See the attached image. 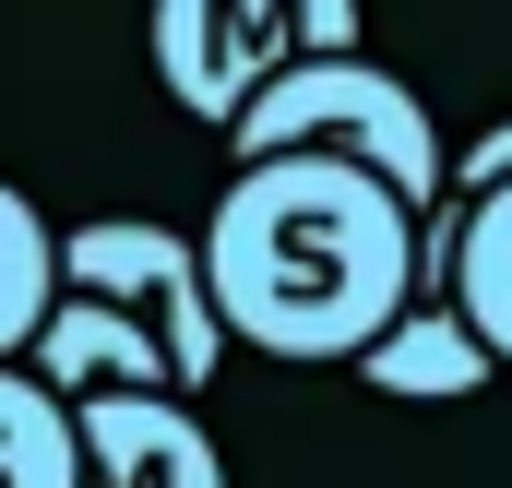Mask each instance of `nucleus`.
Instances as JSON below:
<instances>
[{"label": "nucleus", "mask_w": 512, "mask_h": 488, "mask_svg": "<svg viewBox=\"0 0 512 488\" xmlns=\"http://www.w3.org/2000/svg\"><path fill=\"white\" fill-rule=\"evenodd\" d=\"M227 143H239V167H262V155H346V167L393 179L417 215L453 203V155L429 131V96L405 72H382V60H358V48L346 60H298L286 84H262Z\"/></svg>", "instance_id": "2"}, {"label": "nucleus", "mask_w": 512, "mask_h": 488, "mask_svg": "<svg viewBox=\"0 0 512 488\" xmlns=\"http://www.w3.org/2000/svg\"><path fill=\"white\" fill-rule=\"evenodd\" d=\"M60 286L72 298H108L120 322H143L167 358H179V393H203L215 358H227V322H215V274L179 227H143V215H96L60 239Z\"/></svg>", "instance_id": "4"}, {"label": "nucleus", "mask_w": 512, "mask_h": 488, "mask_svg": "<svg viewBox=\"0 0 512 488\" xmlns=\"http://www.w3.org/2000/svg\"><path fill=\"white\" fill-rule=\"evenodd\" d=\"M72 429H84V488H227L215 429L179 393H96L72 405Z\"/></svg>", "instance_id": "5"}, {"label": "nucleus", "mask_w": 512, "mask_h": 488, "mask_svg": "<svg viewBox=\"0 0 512 488\" xmlns=\"http://www.w3.org/2000/svg\"><path fill=\"white\" fill-rule=\"evenodd\" d=\"M417 227L429 215L346 155H262L203 227L215 322L262 358H370L417 298Z\"/></svg>", "instance_id": "1"}, {"label": "nucleus", "mask_w": 512, "mask_h": 488, "mask_svg": "<svg viewBox=\"0 0 512 488\" xmlns=\"http://www.w3.org/2000/svg\"><path fill=\"white\" fill-rule=\"evenodd\" d=\"M453 298H465L477 346L512 369V179L501 191H453Z\"/></svg>", "instance_id": "8"}, {"label": "nucleus", "mask_w": 512, "mask_h": 488, "mask_svg": "<svg viewBox=\"0 0 512 488\" xmlns=\"http://www.w3.org/2000/svg\"><path fill=\"white\" fill-rule=\"evenodd\" d=\"M143 48H155V84L191 120L239 131V108L262 84H286L298 60H346L358 48V0H155Z\"/></svg>", "instance_id": "3"}, {"label": "nucleus", "mask_w": 512, "mask_h": 488, "mask_svg": "<svg viewBox=\"0 0 512 488\" xmlns=\"http://www.w3.org/2000/svg\"><path fill=\"white\" fill-rule=\"evenodd\" d=\"M501 179H512V120H501V131H477V143L453 155V191H501Z\"/></svg>", "instance_id": "11"}, {"label": "nucleus", "mask_w": 512, "mask_h": 488, "mask_svg": "<svg viewBox=\"0 0 512 488\" xmlns=\"http://www.w3.org/2000/svg\"><path fill=\"white\" fill-rule=\"evenodd\" d=\"M48 286H60V239H48V215L0 179V369L48 334V310H60Z\"/></svg>", "instance_id": "10"}, {"label": "nucleus", "mask_w": 512, "mask_h": 488, "mask_svg": "<svg viewBox=\"0 0 512 488\" xmlns=\"http://www.w3.org/2000/svg\"><path fill=\"white\" fill-rule=\"evenodd\" d=\"M24 369H36L60 405H96V393H179V358H167L143 322H120L108 298H72V286H60V310H48V334L24 346Z\"/></svg>", "instance_id": "6"}, {"label": "nucleus", "mask_w": 512, "mask_h": 488, "mask_svg": "<svg viewBox=\"0 0 512 488\" xmlns=\"http://www.w3.org/2000/svg\"><path fill=\"white\" fill-rule=\"evenodd\" d=\"M358 381H370V393H405V405H453V393H489L501 358L477 346V322H465V298H453V286H417V298H405V322L358 358Z\"/></svg>", "instance_id": "7"}, {"label": "nucleus", "mask_w": 512, "mask_h": 488, "mask_svg": "<svg viewBox=\"0 0 512 488\" xmlns=\"http://www.w3.org/2000/svg\"><path fill=\"white\" fill-rule=\"evenodd\" d=\"M0 488H84V429L36 369H0Z\"/></svg>", "instance_id": "9"}]
</instances>
